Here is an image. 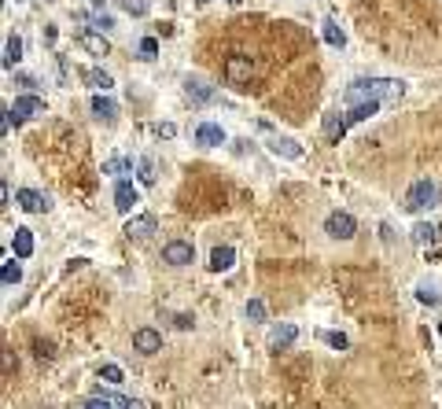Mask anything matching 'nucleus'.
<instances>
[{
    "instance_id": "obj_1",
    "label": "nucleus",
    "mask_w": 442,
    "mask_h": 409,
    "mask_svg": "<svg viewBox=\"0 0 442 409\" xmlns=\"http://www.w3.org/2000/svg\"><path fill=\"white\" fill-rule=\"evenodd\" d=\"M405 96V81L398 78H362L354 81V85H347V92H343V100H347V107H357V104H398Z\"/></svg>"
},
{
    "instance_id": "obj_2",
    "label": "nucleus",
    "mask_w": 442,
    "mask_h": 409,
    "mask_svg": "<svg viewBox=\"0 0 442 409\" xmlns=\"http://www.w3.org/2000/svg\"><path fill=\"white\" fill-rule=\"evenodd\" d=\"M431 207H438V185L435 181H413L409 185V192H405V210L409 214H424V210H431Z\"/></svg>"
},
{
    "instance_id": "obj_3",
    "label": "nucleus",
    "mask_w": 442,
    "mask_h": 409,
    "mask_svg": "<svg viewBox=\"0 0 442 409\" xmlns=\"http://www.w3.org/2000/svg\"><path fill=\"white\" fill-rule=\"evenodd\" d=\"M37 114H44V100L34 92H26V96H15V104L8 107V118L11 122H26V118H37Z\"/></svg>"
},
{
    "instance_id": "obj_4",
    "label": "nucleus",
    "mask_w": 442,
    "mask_h": 409,
    "mask_svg": "<svg viewBox=\"0 0 442 409\" xmlns=\"http://www.w3.org/2000/svg\"><path fill=\"white\" fill-rule=\"evenodd\" d=\"M251 74H254L251 56H228L225 59V81H228V85H247Z\"/></svg>"
},
{
    "instance_id": "obj_5",
    "label": "nucleus",
    "mask_w": 442,
    "mask_h": 409,
    "mask_svg": "<svg viewBox=\"0 0 442 409\" xmlns=\"http://www.w3.org/2000/svg\"><path fill=\"white\" fill-rule=\"evenodd\" d=\"M324 233H329L332 240H354L357 221L347 214V210H336V214H329V221H324Z\"/></svg>"
},
{
    "instance_id": "obj_6",
    "label": "nucleus",
    "mask_w": 442,
    "mask_h": 409,
    "mask_svg": "<svg viewBox=\"0 0 442 409\" xmlns=\"http://www.w3.org/2000/svg\"><path fill=\"white\" fill-rule=\"evenodd\" d=\"M162 262L166 266H192L195 262V248L188 240H170L166 248H162Z\"/></svg>"
},
{
    "instance_id": "obj_7",
    "label": "nucleus",
    "mask_w": 442,
    "mask_h": 409,
    "mask_svg": "<svg viewBox=\"0 0 442 409\" xmlns=\"http://www.w3.org/2000/svg\"><path fill=\"white\" fill-rule=\"evenodd\" d=\"M15 203H19L26 214H44V210L52 207V203H48V195L37 192V188H19V192H15Z\"/></svg>"
},
{
    "instance_id": "obj_8",
    "label": "nucleus",
    "mask_w": 442,
    "mask_h": 409,
    "mask_svg": "<svg viewBox=\"0 0 442 409\" xmlns=\"http://www.w3.org/2000/svg\"><path fill=\"white\" fill-rule=\"evenodd\" d=\"M122 233H125L129 240H147V236H155V233H159V221H155L152 214H137V218H129V221H125Z\"/></svg>"
},
{
    "instance_id": "obj_9",
    "label": "nucleus",
    "mask_w": 442,
    "mask_h": 409,
    "mask_svg": "<svg viewBox=\"0 0 442 409\" xmlns=\"http://www.w3.org/2000/svg\"><path fill=\"white\" fill-rule=\"evenodd\" d=\"M137 203H140V192L133 188V181H125V177H122V181L114 185V210H118V214H129Z\"/></svg>"
},
{
    "instance_id": "obj_10",
    "label": "nucleus",
    "mask_w": 442,
    "mask_h": 409,
    "mask_svg": "<svg viewBox=\"0 0 442 409\" xmlns=\"http://www.w3.org/2000/svg\"><path fill=\"white\" fill-rule=\"evenodd\" d=\"M185 96H188L192 104H214L218 100L214 85H207L203 78H185Z\"/></svg>"
},
{
    "instance_id": "obj_11",
    "label": "nucleus",
    "mask_w": 442,
    "mask_h": 409,
    "mask_svg": "<svg viewBox=\"0 0 442 409\" xmlns=\"http://www.w3.org/2000/svg\"><path fill=\"white\" fill-rule=\"evenodd\" d=\"M133 350L144 354V358L159 354V350H162V336H159L155 329H137V332H133Z\"/></svg>"
},
{
    "instance_id": "obj_12",
    "label": "nucleus",
    "mask_w": 442,
    "mask_h": 409,
    "mask_svg": "<svg viewBox=\"0 0 442 409\" xmlns=\"http://www.w3.org/2000/svg\"><path fill=\"white\" fill-rule=\"evenodd\" d=\"M347 114H339V111H329V114H324V140H332V144H339L343 140V133H347Z\"/></svg>"
},
{
    "instance_id": "obj_13",
    "label": "nucleus",
    "mask_w": 442,
    "mask_h": 409,
    "mask_svg": "<svg viewBox=\"0 0 442 409\" xmlns=\"http://www.w3.org/2000/svg\"><path fill=\"white\" fill-rule=\"evenodd\" d=\"M195 144H203V148H218V144H225V129L214 126V122H199V126H195Z\"/></svg>"
},
{
    "instance_id": "obj_14",
    "label": "nucleus",
    "mask_w": 442,
    "mask_h": 409,
    "mask_svg": "<svg viewBox=\"0 0 442 409\" xmlns=\"http://www.w3.org/2000/svg\"><path fill=\"white\" fill-rule=\"evenodd\" d=\"M78 44L85 48L89 56H111V44L104 34H96V30H85V34H78Z\"/></svg>"
},
{
    "instance_id": "obj_15",
    "label": "nucleus",
    "mask_w": 442,
    "mask_h": 409,
    "mask_svg": "<svg viewBox=\"0 0 442 409\" xmlns=\"http://www.w3.org/2000/svg\"><path fill=\"white\" fill-rule=\"evenodd\" d=\"M236 266V248H228V243H221V248L210 251V269L214 273H228Z\"/></svg>"
},
{
    "instance_id": "obj_16",
    "label": "nucleus",
    "mask_w": 442,
    "mask_h": 409,
    "mask_svg": "<svg viewBox=\"0 0 442 409\" xmlns=\"http://www.w3.org/2000/svg\"><path fill=\"white\" fill-rule=\"evenodd\" d=\"M11 251H15V258H30V255H34V233H30L26 225H19L11 233Z\"/></svg>"
},
{
    "instance_id": "obj_17",
    "label": "nucleus",
    "mask_w": 442,
    "mask_h": 409,
    "mask_svg": "<svg viewBox=\"0 0 442 409\" xmlns=\"http://www.w3.org/2000/svg\"><path fill=\"white\" fill-rule=\"evenodd\" d=\"M269 152L281 159H302V144H295L291 137H269Z\"/></svg>"
},
{
    "instance_id": "obj_18",
    "label": "nucleus",
    "mask_w": 442,
    "mask_h": 409,
    "mask_svg": "<svg viewBox=\"0 0 442 409\" xmlns=\"http://www.w3.org/2000/svg\"><path fill=\"white\" fill-rule=\"evenodd\" d=\"M81 81H85L89 89H96V92H107L114 85V78L107 71H100V67H85V71H81Z\"/></svg>"
},
{
    "instance_id": "obj_19",
    "label": "nucleus",
    "mask_w": 442,
    "mask_h": 409,
    "mask_svg": "<svg viewBox=\"0 0 442 409\" xmlns=\"http://www.w3.org/2000/svg\"><path fill=\"white\" fill-rule=\"evenodd\" d=\"M295 336H299V329H295V324H276V329L269 332V347H273V350L291 347V343H295Z\"/></svg>"
},
{
    "instance_id": "obj_20",
    "label": "nucleus",
    "mask_w": 442,
    "mask_h": 409,
    "mask_svg": "<svg viewBox=\"0 0 442 409\" xmlns=\"http://www.w3.org/2000/svg\"><path fill=\"white\" fill-rule=\"evenodd\" d=\"M89 111L96 114L100 122H114V114H118V107H114V100H107V96H92Z\"/></svg>"
},
{
    "instance_id": "obj_21",
    "label": "nucleus",
    "mask_w": 442,
    "mask_h": 409,
    "mask_svg": "<svg viewBox=\"0 0 442 409\" xmlns=\"http://www.w3.org/2000/svg\"><path fill=\"white\" fill-rule=\"evenodd\" d=\"M438 240V225H431V221H417L413 225V243L417 248H428V243H435Z\"/></svg>"
},
{
    "instance_id": "obj_22",
    "label": "nucleus",
    "mask_w": 442,
    "mask_h": 409,
    "mask_svg": "<svg viewBox=\"0 0 442 409\" xmlns=\"http://www.w3.org/2000/svg\"><path fill=\"white\" fill-rule=\"evenodd\" d=\"M321 37L329 41L332 48H343V44H347V34H343V26H339L336 19H324V23H321Z\"/></svg>"
},
{
    "instance_id": "obj_23",
    "label": "nucleus",
    "mask_w": 442,
    "mask_h": 409,
    "mask_svg": "<svg viewBox=\"0 0 442 409\" xmlns=\"http://www.w3.org/2000/svg\"><path fill=\"white\" fill-rule=\"evenodd\" d=\"M104 173L107 177H122V173H133V159H125V155H114L104 162Z\"/></svg>"
},
{
    "instance_id": "obj_24",
    "label": "nucleus",
    "mask_w": 442,
    "mask_h": 409,
    "mask_svg": "<svg viewBox=\"0 0 442 409\" xmlns=\"http://www.w3.org/2000/svg\"><path fill=\"white\" fill-rule=\"evenodd\" d=\"M0 281H4V288H15V284L23 281V266L15 258H8L4 266H0Z\"/></svg>"
},
{
    "instance_id": "obj_25",
    "label": "nucleus",
    "mask_w": 442,
    "mask_h": 409,
    "mask_svg": "<svg viewBox=\"0 0 442 409\" xmlns=\"http://www.w3.org/2000/svg\"><path fill=\"white\" fill-rule=\"evenodd\" d=\"M19 59H23V37H15V34H11V37H8V44H4V67L11 71Z\"/></svg>"
},
{
    "instance_id": "obj_26",
    "label": "nucleus",
    "mask_w": 442,
    "mask_h": 409,
    "mask_svg": "<svg viewBox=\"0 0 442 409\" xmlns=\"http://www.w3.org/2000/svg\"><path fill=\"white\" fill-rule=\"evenodd\" d=\"M417 299H420L424 306H438V303H442V291H438L435 284H428V281H420V284H417Z\"/></svg>"
},
{
    "instance_id": "obj_27",
    "label": "nucleus",
    "mask_w": 442,
    "mask_h": 409,
    "mask_svg": "<svg viewBox=\"0 0 442 409\" xmlns=\"http://www.w3.org/2000/svg\"><path fill=\"white\" fill-rule=\"evenodd\" d=\"M137 177H140V185H147V188H152V185L159 181V173H155V162H152V159H140V162H137Z\"/></svg>"
},
{
    "instance_id": "obj_28",
    "label": "nucleus",
    "mask_w": 442,
    "mask_h": 409,
    "mask_svg": "<svg viewBox=\"0 0 442 409\" xmlns=\"http://www.w3.org/2000/svg\"><path fill=\"white\" fill-rule=\"evenodd\" d=\"M118 4H122V11H125V15H137V19L152 11V4H147V0H118Z\"/></svg>"
},
{
    "instance_id": "obj_29",
    "label": "nucleus",
    "mask_w": 442,
    "mask_h": 409,
    "mask_svg": "<svg viewBox=\"0 0 442 409\" xmlns=\"http://www.w3.org/2000/svg\"><path fill=\"white\" fill-rule=\"evenodd\" d=\"M243 314H247V321H266V303H262V299H247Z\"/></svg>"
},
{
    "instance_id": "obj_30",
    "label": "nucleus",
    "mask_w": 442,
    "mask_h": 409,
    "mask_svg": "<svg viewBox=\"0 0 442 409\" xmlns=\"http://www.w3.org/2000/svg\"><path fill=\"white\" fill-rule=\"evenodd\" d=\"M100 380H107L111 387H118L125 376H122V365H100Z\"/></svg>"
},
{
    "instance_id": "obj_31",
    "label": "nucleus",
    "mask_w": 442,
    "mask_h": 409,
    "mask_svg": "<svg viewBox=\"0 0 442 409\" xmlns=\"http://www.w3.org/2000/svg\"><path fill=\"white\" fill-rule=\"evenodd\" d=\"M321 339H324V343H329V347H332V350H347V347H350V339H347V336H343V332H324Z\"/></svg>"
},
{
    "instance_id": "obj_32",
    "label": "nucleus",
    "mask_w": 442,
    "mask_h": 409,
    "mask_svg": "<svg viewBox=\"0 0 442 409\" xmlns=\"http://www.w3.org/2000/svg\"><path fill=\"white\" fill-rule=\"evenodd\" d=\"M137 52H140V59H155V56H159V41H155V37H144V41L137 44Z\"/></svg>"
},
{
    "instance_id": "obj_33",
    "label": "nucleus",
    "mask_w": 442,
    "mask_h": 409,
    "mask_svg": "<svg viewBox=\"0 0 442 409\" xmlns=\"http://www.w3.org/2000/svg\"><path fill=\"white\" fill-rule=\"evenodd\" d=\"M92 30H96V34H107V30H114V19H111V15L104 11V15H92Z\"/></svg>"
},
{
    "instance_id": "obj_34",
    "label": "nucleus",
    "mask_w": 442,
    "mask_h": 409,
    "mask_svg": "<svg viewBox=\"0 0 442 409\" xmlns=\"http://www.w3.org/2000/svg\"><path fill=\"white\" fill-rule=\"evenodd\" d=\"M81 409H114V402H111V398H104V395H92V398L81 402Z\"/></svg>"
},
{
    "instance_id": "obj_35",
    "label": "nucleus",
    "mask_w": 442,
    "mask_h": 409,
    "mask_svg": "<svg viewBox=\"0 0 442 409\" xmlns=\"http://www.w3.org/2000/svg\"><path fill=\"white\" fill-rule=\"evenodd\" d=\"M114 405H118V409H147L140 398H111Z\"/></svg>"
},
{
    "instance_id": "obj_36",
    "label": "nucleus",
    "mask_w": 442,
    "mask_h": 409,
    "mask_svg": "<svg viewBox=\"0 0 442 409\" xmlns=\"http://www.w3.org/2000/svg\"><path fill=\"white\" fill-rule=\"evenodd\" d=\"M155 133H159V137H162V140H170V137H173V133H177V129H173V126H170V122H159V126H155Z\"/></svg>"
},
{
    "instance_id": "obj_37",
    "label": "nucleus",
    "mask_w": 442,
    "mask_h": 409,
    "mask_svg": "<svg viewBox=\"0 0 442 409\" xmlns=\"http://www.w3.org/2000/svg\"><path fill=\"white\" fill-rule=\"evenodd\" d=\"M173 324H177V329H192V317H188V314H177Z\"/></svg>"
},
{
    "instance_id": "obj_38",
    "label": "nucleus",
    "mask_w": 442,
    "mask_h": 409,
    "mask_svg": "<svg viewBox=\"0 0 442 409\" xmlns=\"http://www.w3.org/2000/svg\"><path fill=\"white\" fill-rule=\"evenodd\" d=\"M89 4H92V8H104V4H107V0H89Z\"/></svg>"
},
{
    "instance_id": "obj_39",
    "label": "nucleus",
    "mask_w": 442,
    "mask_h": 409,
    "mask_svg": "<svg viewBox=\"0 0 442 409\" xmlns=\"http://www.w3.org/2000/svg\"><path fill=\"white\" fill-rule=\"evenodd\" d=\"M228 4H240V0H228Z\"/></svg>"
}]
</instances>
